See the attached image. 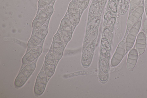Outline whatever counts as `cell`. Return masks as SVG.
Masks as SVG:
<instances>
[{
    "mask_svg": "<svg viewBox=\"0 0 147 98\" xmlns=\"http://www.w3.org/2000/svg\"><path fill=\"white\" fill-rule=\"evenodd\" d=\"M36 66V63L33 62L24 66L15 79V86L17 87L23 86L35 70Z\"/></svg>",
    "mask_w": 147,
    "mask_h": 98,
    "instance_id": "cell-1",
    "label": "cell"
},
{
    "mask_svg": "<svg viewBox=\"0 0 147 98\" xmlns=\"http://www.w3.org/2000/svg\"><path fill=\"white\" fill-rule=\"evenodd\" d=\"M53 10V7L51 5L42 9L33 21L32 26L33 29L38 30L43 26L52 14Z\"/></svg>",
    "mask_w": 147,
    "mask_h": 98,
    "instance_id": "cell-2",
    "label": "cell"
},
{
    "mask_svg": "<svg viewBox=\"0 0 147 98\" xmlns=\"http://www.w3.org/2000/svg\"><path fill=\"white\" fill-rule=\"evenodd\" d=\"M142 16L130 29L125 40V51L127 53L132 48L140 29Z\"/></svg>",
    "mask_w": 147,
    "mask_h": 98,
    "instance_id": "cell-3",
    "label": "cell"
},
{
    "mask_svg": "<svg viewBox=\"0 0 147 98\" xmlns=\"http://www.w3.org/2000/svg\"><path fill=\"white\" fill-rule=\"evenodd\" d=\"M144 0H142L140 5L129 14L127 22V29L125 36L131 28L138 20L144 12Z\"/></svg>",
    "mask_w": 147,
    "mask_h": 98,
    "instance_id": "cell-4",
    "label": "cell"
},
{
    "mask_svg": "<svg viewBox=\"0 0 147 98\" xmlns=\"http://www.w3.org/2000/svg\"><path fill=\"white\" fill-rule=\"evenodd\" d=\"M67 12L72 26H76L79 22L81 13L76 0H72L69 3Z\"/></svg>",
    "mask_w": 147,
    "mask_h": 98,
    "instance_id": "cell-5",
    "label": "cell"
},
{
    "mask_svg": "<svg viewBox=\"0 0 147 98\" xmlns=\"http://www.w3.org/2000/svg\"><path fill=\"white\" fill-rule=\"evenodd\" d=\"M60 34L63 42L67 43L71 39L72 34V25L68 18H64L60 25Z\"/></svg>",
    "mask_w": 147,
    "mask_h": 98,
    "instance_id": "cell-6",
    "label": "cell"
},
{
    "mask_svg": "<svg viewBox=\"0 0 147 98\" xmlns=\"http://www.w3.org/2000/svg\"><path fill=\"white\" fill-rule=\"evenodd\" d=\"M63 41L61 34L57 33L54 36L53 41V53L57 60L62 57L63 51Z\"/></svg>",
    "mask_w": 147,
    "mask_h": 98,
    "instance_id": "cell-7",
    "label": "cell"
},
{
    "mask_svg": "<svg viewBox=\"0 0 147 98\" xmlns=\"http://www.w3.org/2000/svg\"><path fill=\"white\" fill-rule=\"evenodd\" d=\"M47 75L45 71H41L37 77L34 87V92L36 96H38L44 92L47 81Z\"/></svg>",
    "mask_w": 147,
    "mask_h": 98,
    "instance_id": "cell-8",
    "label": "cell"
},
{
    "mask_svg": "<svg viewBox=\"0 0 147 98\" xmlns=\"http://www.w3.org/2000/svg\"><path fill=\"white\" fill-rule=\"evenodd\" d=\"M56 59L51 52L48 53L46 55L44 62V71L47 76L50 77L54 74L56 64Z\"/></svg>",
    "mask_w": 147,
    "mask_h": 98,
    "instance_id": "cell-9",
    "label": "cell"
},
{
    "mask_svg": "<svg viewBox=\"0 0 147 98\" xmlns=\"http://www.w3.org/2000/svg\"><path fill=\"white\" fill-rule=\"evenodd\" d=\"M42 48L40 46H38L31 49L23 56L22 59V64H29L37 58L41 54Z\"/></svg>",
    "mask_w": 147,
    "mask_h": 98,
    "instance_id": "cell-10",
    "label": "cell"
},
{
    "mask_svg": "<svg viewBox=\"0 0 147 98\" xmlns=\"http://www.w3.org/2000/svg\"><path fill=\"white\" fill-rule=\"evenodd\" d=\"M125 52V42L123 40L119 43L111 60V64L112 66L118 65L121 61Z\"/></svg>",
    "mask_w": 147,
    "mask_h": 98,
    "instance_id": "cell-11",
    "label": "cell"
},
{
    "mask_svg": "<svg viewBox=\"0 0 147 98\" xmlns=\"http://www.w3.org/2000/svg\"><path fill=\"white\" fill-rule=\"evenodd\" d=\"M146 38L144 33L140 32L138 34L136 41V48L138 55H140L144 52L146 47Z\"/></svg>",
    "mask_w": 147,
    "mask_h": 98,
    "instance_id": "cell-12",
    "label": "cell"
},
{
    "mask_svg": "<svg viewBox=\"0 0 147 98\" xmlns=\"http://www.w3.org/2000/svg\"><path fill=\"white\" fill-rule=\"evenodd\" d=\"M102 11L98 0H92L88 10V21L100 15Z\"/></svg>",
    "mask_w": 147,
    "mask_h": 98,
    "instance_id": "cell-13",
    "label": "cell"
},
{
    "mask_svg": "<svg viewBox=\"0 0 147 98\" xmlns=\"http://www.w3.org/2000/svg\"><path fill=\"white\" fill-rule=\"evenodd\" d=\"M138 55L136 49L133 48L129 51L126 62L127 67L128 69H131L135 67Z\"/></svg>",
    "mask_w": 147,
    "mask_h": 98,
    "instance_id": "cell-14",
    "label": "cell"
},
{
    "mask_svg": "<svg viewBox=\"0 0 147 98\" xmlns=\"http://www.w3.org/2000/svg\"><path fill=\"white\" fill-rule=\"evenodd\" d=\"M95 41L92 43L87 46L83 51V53L82 56V62H88L89 65L90 64L88 61L91 62V58L93 55L95 47Z\"/></svg>",
    "mask_w": 147,
    "mask_h": 98,
    "instance_id": "cell-15",
    "label": "cell"
},
{
    "mask_svg": "<svg viewBox=\"0 0 147 98\" xmlns=\"http://www.w3.org/2000/svg\"><path fill=\"white\" fill-rule=\"evenodd\" d=\"M98 34V28L86 34L84 41L83 51L89 45L95 41Z\"/></svg>",
    "mask_w": 147,
    "mask_h": 98,
    "instance_id": "cell-16",
    "label": "cell"
},
{
    "mask_svg": "<svg viewBox=\"0 0 147 98\" xmlns=\"http://www.w3.org/2000/svg\"><path fill=\"white\" fill-rule=\"evenodd\" d=\"M99 15L88 22L86 34L98 28L100 23V17Z\"/></svg>",
    "mask_w": 147,
    "mask_h": 98,
    "instance_id": "cell-17",
    "label": "cell"
},
{
    "mask_svg": "<svg viewBox=\"0 0 147 98\" xmlns=\"http://www.w3.org/2000/svg\"><path fill=\"white\" fill-rule=\"evenodd\" d=\"M131 0H120L118 6V12L121 15L125 14L127 12Z\"/></svg>",
    "mask_w": 147,
    "mask_h": 98,
    "instance_id": "cell-18",
    "label": "cell"
},
{
    "mask_svg": "<svg viewBox=\"0 0 147 98\" xmlns=\"http://www.w3.org/2000/svg\"><path fill=\"white\" fill-rule=\"evenodd\" d=\"M42 40L35 34L29 40L27 43L28 49H31L38 46L41 42Z\"/></svg>",
    "mask_w": 147,
    "mask_h": 98,
    "instance_id": "cell-19",
    "label": "cell"
},
{
    "mask_svg": "<svg viewBox=\"0 0 147 98\" xmlns=\"http://www.w3.org/2000/svg\"><path fill=\"white\" fill-rule=\"evenodd\" d=\"M48 30V26L43 25L37 30L34 34L42 40L47 36Z\"/></svg>",
    "mask_w": 147,
    "mask_h": 98,
    "instance_id": "cell-20",
    "label": "cell"
},
{
    "mask_svg": "<svg viewBox=\"0 0 147 98\" xmlns=\"http://www.w3.org/2000/svg\"><path fill=\"white\" fill-rule=\"evenodd\" d=\"M118 5L114 0H109L107 6L108 9L114 14L118 11Z\"/></svg>",
    "mask_w": 147,
    "mask_h": 98,
    "instance_id": "cell-21",
    "label": "cell"
},
{
    "mask_svg": "<svg viewBox=\"0 0 147 98\" xmlns=\"http://www.w3.org/2000/svg\"><path fill=\"white\" fill-rule=\"evenodd\" d=\"M113 27L110 28H105L103 31L104 37L111 43L113 34Z\"/></svg>",
    "mask_w": 147,
    "mask_h": 98,
    "instance_id": "cell-22",
    "label": "cell"
},
{
    "mask_svg": "<svg viewBox=\"0 0 147 98\" xmlns=\"http://www.w3.org/2000/svg\"><path fill=\"white\" fill-rule=\"evenodd\" d=\"M142 0H131L129 5V13L130 14L138 6Z\"/></svg>",
    "mask_w": 147,
    "mask_h": 98,
    "instance_id": "cell-23",
    "label": "cell"
},
{
    "mask_svg": "<svg viewBox=\"0 0 147 98\" xmlns=\"http://www.w3.org/2000/svg\"><path fill=\"white\" fill-rule=\"evenodd\" d=\"M90 0H76L81 13L88 7Z\"/></svg>",
    "mask_w": 147,
    "mask_h": 98,
    "instance_id": "cell-24",
    "label": "cell"
},
{
    "mask_svg": "<svg viewBox=\"0 0 147 98\" xmlns=\"http://www.w3.org/2000/svg\"><path fill=\"white\" fill-rule=\"evenodd\" d=\"M55 0H39L38 2V6L39 8H43L50 5Z\"/></svg>",
    "mask_w": 147,
    "mask_h": 98,
    "instance_id": "cell-25",
    "label": "cell"
},
{
    "mask_svg": "<svg viewBox=\"0 0 147 98\" xmlns=\"http://www.w3.org/2000/svg\"><path fill=\"white\" fill-rule=\"evenodd\" d=\"M116 20V18L115 15L112 16L107 21L105 24V28H110L114 27Z\"/></svg>",
    "mask_w": 147,
    "mask_h": 98,
    "instance_id": "cell-26",
    "label": "cell"
},
{
    "mask_svg": "<svg viewBox=\"0 0 147 98\" xmlns=\"http://www.w3.org/2000/svg\"><path fill=\"white\" fill-rule=\"evenodd\" d=\"M143 26L144 30V34L147 39V19H146L144 21Z\"/></svg>",
    "mask_w": 147,
    "mask_h": 98,
    "instance_id": "cell-27",
    "label": "cell"
},
{
    "mask_svg": "<svg viewBox=\"0 0 147 98\" xmlns=\"http://www.w3.org/2000/svg\"><path fill=\"white\" fill-rule=\"evenodd\" d=\"M144 7L145 11L147 16V0H144Z\"/></svg>",
    "mask_w": 147,
    "mask_h": 98,
    "instance_id": "cell-28",
    "label": "cell"
},
{
    "mask_svg": "<svg viewBox=\"0 0 147 98\" xmlns=\"http://www.w3.org/2000/svg\"><path fill=\"white\" fill-rule=\"evenodd\" d=\"M114 0L117 3V5H118H118H119V1H120V0Z\"/></svg>",
    "mask_w": 147,
    "mask_h": 98,
    "instance_id": "cell-29",
    "label": "cell"
}]
</instances>
